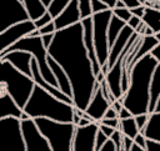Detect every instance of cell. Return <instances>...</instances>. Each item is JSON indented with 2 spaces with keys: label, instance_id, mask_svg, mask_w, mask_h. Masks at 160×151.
I'll list each match as a JSON object with an SVG mask.
<instances>
[{
  "label": "cell",
  "instance_id": "cell-1",
  "mask_svg": "<svg viewBox=\"0 0 160 151\" xmlns=\"http://www.w3.org/2000/svg\"><path fill=\"white\" fill-rule=\"evenodd\" d=\"M48 54L65 70L71 84L74 106L85 110L95 89L100 85L92 71L82 41L81 22L56 30Z\"/></svg>",
  "mask_w": 160,
  "mask_h": 151
},
{
  "label": "cell",
  "instance_id": "cell-2",
  "mask_svg": "<svg viewBox=\"0 0 160 151\" xmlns=\"http://www.w3.org/2000/svg\"><path fill=\"white\" fill-rule=\"evenodd\" d=\"M156 64L158 60L149 52L140 57L130 70L128 90L118 100L122 102L132 116L139 114H149L150 82Z\"/></svg>",
  "mask_w": 160,
  "mask_h": 151
},
{
  "label": "cell",
  "instance_id": "cell-3",
  "mask_svg": "<svg viewBox=\"0 0 160 151\" xmlns=\"http://www.w3.org/2000/svg\"><path fill=\"white\" fill-rule=\"evenodd\" d=\"M22 111L32 119L48 117L58 121L72 122L74 105L55 97L52 94L35 84Z\"/></svg>",
  "mask_w": 160,
  "mask_h": 151
},
{
  "label": "cell",
  "instance_id": "cell-4",
  "mask_svg": "<svg viewBox=\"0 0 160 151\" xmlns=\"http://www.w3.org/2000/svg\"><path fill=\"white\" fill-rule=\"evenodd\" d=\"M0 82L6 86V92L22 110L35 86L32 77L18 70L8 60L0 59Z\"/></svg>",
  "mask_w": 160,
  "mask_h": 151
},
{
  "label": "cell",
  "instance_id": "cell-5",
  "mask_svg": "<svg viewBox=\"0 0 160 151\" xmlns=\"http://www.w3.org/2000/svg\"><path fill=\"white\" fill-rule=\"evenodd\" d=\"M39 130L48 140L52 151H71V142L75 131L74 122L58 121L48 117L34 119Z\"/></svg>",
  "mask_w": 160,
  "mask_h": 151
},
{
  "label": "cell",
  "instance_id": "cell-6",
  "mask_svg": "<svg viewBox=\"0 0 160 151\" xmlns=\"http://www.w3.org/2000/svg\"><path fill=\"white\" fill-rule=\"evenodd\" d=\"M11 50H25V51H29L32 57L36 60L38 62V66H39V70H40V74L42 75V77L51 85L58 86V82H56V79L48 64V49L44 46L42 44V40H41V36L40 35H36V36H32V35H26L24 37H21L20 40H18L15 44H12L11 46H9L5 51H2L0 54L4 55Z\"/></svg>",
  "mask_w": 160,
  "mask_h": 151
},
{
  "label": "cell",
  "instance_id": "cell-7",
  "mask_svg": "<svg viewBox=\"0 0 160 151\" xmlns=\"http://www.w3.org/2000/svg\"><path fill=\"white\" fill-rule=\"evenodd\" d=\"M112 15L111 9H106L91 15L92 20V39L98 61L100 66L106 64L109 56V40H108V26Z\"/></svg>",
  "mask_w": 160,
  "mask_h": 151
},
{
  "label": "cell",
  "instance_id": "cell-8",
  "mask_svg": "<svg viewBox=\"0 0 160 151\" xmlns=\"http://www.w3.org/2000/svg\"><path fill=\"white\" fill-rule=\"evenodd\" d=\"M0 151H26L19 117L0 119Z\"/></svg>",
  "mask_w": 160,
  "mask_h": 151
},
{
  "label": "cell",
  "instance_id": "cell-9",
  "mask_svg": "<svg viewBox=\"0 0 160 151\" xmlns=\"http://www.w3.org/2000/svg\"><path fill=\"white\" fill-rule=\"evenodd\" d=\"M21 132L26 151H52L32 117L21 120Z\"/></svg>",
  "mask_w": 160,
  "mask_h": 151
},
{
  "label": "cell",
  "instance_id": "cell-10",
  "mask_svg": "<svg viewBox=\"0 0 160 151\" xmlns=\"http://www.w3.org/2000/svg\"><path fill=\"white\" fill-rule=\"evenodd\" d=\"M28 19L30 17L21 0H0V32Z\"/></svg>",
  "mask_w": 160,
  "mask_h": 151
},
{
  "label": "cell",
  "instance_id": "cell-11",
  "mask_svg": "<svg viewBox=\"0 0 160 151\" xmlns=\"http://www.w3.org/2000/svg\"><path fill=\"white\" fill-rule=\"evenodd\" d=\"M99 122L92 121L85 126H75L71 151H95V137Z\"/></svg>",
  "mask_w": 160,
  "mask_h": 151
},
{
  "label": "cell",
  "instance_id": "cell-12",
  "mask_svg": "<svg viewBox=\"0 0 160 151\" xmlns=\"http://www.w3.org/2000/svg\"><path fill=\"white\" fill-rule=\"evenodd\" d=\"M35 29L36 27H35L34 21L31 19H28V20L16 22L6 27L5 30H2L0 32V54L5 51L9 46L15 44L18 40H20L21 37L30 35Z\"/></svg>",
  "mask_w": 160,
  "mask_h": 151
},
{
  "label": "cell",
  "instance_id": "cell-13",
  "mask_svg": "<svg viewBox=\"0 0 160 151\" xmlns=\"http://www.w3.org/2000/svg\"><path fill=\"white\" fill-rule=\"evenodd\" d=\"M110 106V102L104 97L102 92H101V89H100V85L95 89L86 109L84 110L86 115H89L92 121H96L99 122L104 115H105V111L108 110V107Z\"/></svg>",
  "mask_w": 160,
  "mask_h": 151
},
{
  "label": "cell",
  "instance_id": "cell-14",
  "mask_svg": "<svg viewBox=\"0 0 160 151\" xmlns=\"http://www.w3.org/2000/svg\"><path fill=\"white\" fill-rule=\"evenodd\" d=\"M134 34V30L129 26V25H125L121 31L119 32V35L116 36L115 41L112 42V45L109 47V56H108V61H106V67L108 70L114 65V62L118 60V57L120 56V54L122 52V50L125 49L130 36Z\"/></svg>",
  "mask_w": 160,
  "mask_h": 151
},
{
  "label": "cell",
  "instance_id": "cell-15",
  "mask_svg": "<svg viewBox=\"0 0 160 151\" xmlns=\"http://www.w3.org/2000/svg\"><path fill=\"white\" fill-rule=\"evenodd\" d=\"M0 59L8 60L12 66L31 77V59L32 55L25 50H11L0 56Z\"/></svg>",
  "mask_w": 160,
  "mask_h": 151
},
{
  "label": "cell",
  "instance_id": "cell-16",
  "mask_svg": "<svg viewBox=\"0 0 160 151\" xmlns=\"http://www.w3.org/2000/svg\"><path fill=\"white\" fill-rule=\"evenodd\" d=\"M80 20H81V16H80L78 0H71L68 4V6L56 17H54L52 21L55 24V29L60 30V29H64V27L70 26L72 24H76Z\"/></svg>",
  "mask_w": 160,
  "mask_h": 151
},
{
  "label": "cell",
  "instance_id": "cell-17",
  "mask_svg": "<svg viewBox=\"0 0 160 151\" xmlns=\"http://www.w3.org/2000/svg\"><path fill=\"white\" fill-rule=\"evenodd\" d=\"M48 64L56 79V82H58V86L59 89L65 94L68 95L69 97L72 99V90H71V84H70V80L68 77V74L65 72V70L48 54Z\"/></svg>",
  "mask_w": 160,
  "mask_h": 151
},
{
  "label": "cell",
  "instance_id": "cell-18",
  "mask_svg": "<svg viewBox=\"0 0 160 151\" xmlns=\"http://www.w3.org/2000/svg\"><path fill=\"white\" fill-rule=\"evenodd\" d=\"M21 114L22 110L19 107V105L15 102L9 92H5L0 96V119L6 116H15L20 119Z\"/></svg>",
  "mask_w": 160,
  "mask_h": 151
},
{
  "label": "cell",
  "instance_id": "cell-19",
  "mask_svg": "<svg viewBox=\"0 0 160 151\" xmlns=\"http://www.w3.org/2000/svg\"><path fill=\"white\" fill-rule=\"evenodd\" d=\"M140 132H142L146 139L160 141V111H152L149 114L148 122Z\"/></svg>",
  "mask_w": 160,
  "mask_h": 151
},
{
  "label": "cell",
  "instance_id": "cell-20",
  "mask_svg": "<svg viewBox=\"0 0 160 151\" xmlns=\"http://www.w3.org/2000/svg\"><path fill=\"white\" fill-rule=\"evenodd\" d=\"M160 97V61H158L150 82V102H149V114L155 110V105Z\"/></svg>",
  "mask_w": 160,
  "mask_h": 151
},
{
  "label": "cell",
  "instance_id": "cell-21",
  "mask_svg": "<svg viewBox=\"0 0 160 151\" xmlns=\"http://www.w3.org/2000/svg\"><path fill=\"white\" fill-rule=\"evenodd\" d=\"M141 20L155 32L160 31V10L151 7V6H145V12L141 17Z\"/></svg>",
  "mask_w": 160,
  "mask_h": 151
},
{
  "label": "cell",
  "instance_id": "cell-22",
  "mask_svg": "<svg viewBox=\"0 0 160 151\" xmlns=\"http://www.w3.org/2000/svg\"><path fill=\"white\" fill-rule=\"evenodd\" d=\"M21 1H22L24 6L26 9V12L31 20L40 17L46 11V6L42 4L41 0H21Z\"/></svg>",
  "mask_w": 160,
  "mask_h": 151
},
{
  "label": "cell",
  "instance_id": "cell-23",
  "mask_svg": "<svg viewBox=\"0 0 160 151\" xmlns=\"http://www.w3.org/2000/svg\"><path fill=\"white\" fill-rule=\"evenodd\" d=\"M126 25V22L124 20H121L120 17H118L116 15H111L110 21H109V26H108V40H109V47L112 45V42L115 41L116 36L119 35V32L121 31V29Z\"/></svg>",
  "mask_w": 160,
  "mask_h": 151
},
{
  "label": "cell",
  "instance_id": "cell-24",
  "mask_svg": "<svg viewBox=\"0 0 160 151\" xmlns=\"http://www.w3.org/2000/svg\"><path fill=\"white\" fill-rule=\"evenodd\" d=\"M120 122H119V130L122 132V135L125 136H129L130 139H134L136 136V134L139 132V129L136 126V122H135V117L134 116H130V117H126V119H119Z\"/></svg>",
  "mask_w": 160,
  "mask_h": 151
},
{
  "label": "cell",
  "instance_id": "cell-25",
  "mask_svg": "<svg viewBox=\"0 0 160 151\" xmlns=\"http://www.w3.org/2000/svg\"><path fill=\"white\" fill-rule=\"evenodd\" d=\"M70 1L71 0H51L50 4L46 6V11L52 16V20H54V17H56L68 6Z\"/></svg>",
  "mask_w": 160,
  "mask_h": 151
},
{
  "label": "cell",
  "instance_id": "cell-26",
  "mask_svg": "<svg viewBox=\"0 0 160 151\" xmlns=\"http://www.w3.org/2000/svg\"><path fill=\"white\" fill-rule=\"evenodd\" d=\"M78 4H79V10H80L81 19L92 15V11H91V0H78Z\"/></svg>",
  "mask_w": 160,
  "mask_h": 151
},
{
  "label": "cell",
  "instance_id": "cell-27",
  "mask_svg": "<svg viewBox=\"0 0 160 151\" xmlns=\"http://www.w3.org/2000/svg\"><path fill=\"white\" fill-rule=\"evenodd\" d=\"M112 10V14L114 15H116L118 17H120L121 20H124L125 22L131 17V11H130V9L129 7H126V6H121V7H112L111 9Z\"/></svg>",
  "mask_w": 160,
  "mask_h": 151
},
{
  "label": "cell",
  "instance_id": "cell-28",
  "mask_svg": "<svg viewBox=\"0 0 160 151\" xmlns=\"http://www.w3.org/2000/svg\"><path fill=\"white\" fill-rule=\"evenodd\" d=\"M32 21H34V24H35V27H36V29H39V27H41V26L46 25L48 22L52 21V16H51L48 11H45L40 17H38V19H35V20H32Z\"/></svg>",
  "mask_w": 160,
  "mask_h": 151
},
{
  "label": "cell",
  "instance_id": "cell-29",
  "mask_svg": "<svg viewBox=\"0 0 160 151\" xmlns=\"http://www.w3.org/2000/svg\"><path fill=\"white\" fill-rule=\"evenodd\" d=\"M110 139L114 141V144L116 146V151H120L121 150V142H122V132L119 129H115L114 132L111 134Z\"/></svg>",
  "mask_w": 160,
  "mask_h": 151
},
{
  "label": "cell",
  "instance_id": "cell-30",
  "mask_svg": "<svg viewBox=\"0 0 160 151\" xmlns=\"http://www.w3.org/2000/svg\"><path fill=\"white\" fill-rule=\"evenodd\" d=\"M135 122H136V126L139 129V131H142L146 122H148V119H149V114H139V115H135Z\"/></svg>",
  "mask_w": 160,
  "mask_h": 151
},
{
  "label": "cell",
  "instance_id": "cell-31",
  "mask_svg": "<svg viewBox=\"0 0 160 151\" xmlns=\"http://www.w3.org/2000/svg\"><path fill=\"white\" fill-rule=\"evenodd\" d=\"M106 9H110V7L102 0H91V11H92V14L102 11V10H106Z\"/></svg>",
  "mask_w": 160,
  "mask_h": 151
},
{
  "label": "cell",
  "instance_id": "cell-32",
  "mask_svg": "<svg viewBox=\"0 0 160 151\" xmlns=\"http://www.w3.org/2000/svg\"><path fill=\"white\" fill-rule=\"evenodd\" d=\"M106 140H108V136H106L102 131L98 130L96 137H95V151H100V147L102 146V144H104Z\"/></svg>",
  "mask_w": 160,
  "mask_h": 151
},
{
  "label": "cell",
  "instance_id": "cell-33",
  "mask_svg": "<svg viewBox=\"0 0 160 151\" xmlns=\"http://www.w3.org/2000/svg\"><path fill=\"white\" fill-rule=\"evenodd\" d=\"M38 31H39V34H40V35L50 34V32H55V31H56V29H55V24H54V21H50V22H48L46 25H44V26L39 27V29H38Z\"/></svg>",
  "mask_w": 160,
  "mask_h": 151
},
{
  "label": "cell",
  "instance_id": "cell-34",
  "mask_svg": "<svg viewBox=\"0 0 160 151\" xmlns=\"http://www.w3.org/2000/svg\"><path fill=\"white\" fill-rule=\"evenodd\" d=\"M99 122H100V124H104V125H108V126H110V127H112V129H118L120 120H119V117H112V119L102 117Z\"/></svg>",
  "mask_w": 160,
  "mask_h": 151
},
{
  "label": "cell",
  "instance_id": "cell-35",
  "mask_svg": "<svg viewBox=\"0 0 160 151\" xmlns=\"http://www.w3.org/2000/svg\"><path fill=\"white\" fill-rule=\"evenodd\" d=\"M146 151H160V141L146 139Z\"/></svg>",
  "mask_w": 160,
  "mask_h": 151
},
{
  "label": "cell",
  "instance_id": "cell-36",
  "mask_svg": "<svg viewBox=\"0 0 160 151\" xmlns=\"http://www.w3.org/2000/svg\"><path fill=\"white\" fill-rule=\"evenodd\" d=\"M132 140H134V142H136L138 145H140V146L146 151V137H145V135H144L142 132L139 131V132L136 134V136H135Z\"/></svg>",
  "mask_w": 160,
  "mask_h": 151
},
{
  "label": "cell",
  "instance_id": "cell-37",
  "mask_svg": "<svg viewBox=\"0 0 160 151\" xmlns=\"http://www.w3.org/2000/svg\"><path fill=\"white\" fill-rule=\"evenodd\" d=\"M142 20H141V17H139V16H135V15H131V17L126 21V25H129L134 31L136 30V27L140 25V22H141Z\"/></svg>",
  "mask_w": 160,
  "mask_h": 151
},
{
  "label": "cell",
  "instance_id": "cell-38",
  "mask_svg": "<svg viewBox=\"0 0 160 151\" xmlns=\"http://www.w3.org/2000/svg\"><path fill=\"white\" fill-rule=\"evenodd\" d=\"M100 151H116V146H115L114 141L110 137H108V140L100 147Z\"/></svg>",
  "mask_w": 160,
  "mask_h": 151
},
{
  "label": "cell",
  "instance_id": "cell-39",
  "mask_svg": "<svg viewBox=\"0 0 160 151\" xmlns=\"http://www.w3.org/2000/svg\"><path fill=\"white\" fill-rule=\"evenodd\" d=\"M132 142H134V140H132V139H130L129 136H125V135H122L121 150H124V151H130V147H131Z\"/></svg>",
  "mask_w": 160,
  "mask_h": 151
},
{
  "label": "cell",
  "instance_id": "cell-40",
  "mask_svg": "<svg viewBox=\"0 0 160 151\" xmlns=\"http://www.w3.org/2000/svg\"><path fill=\"white\" fill-rule=\"evenodd\" d=\"M131 14L135 15V16H139V17H142L144 12H145V5H139V6H135V7H131L130 9Z\"/></svg>",
  "mask_w": 160,
  "mask_h": 151
},
{
  "label": "cell",
  "instance_id": "cell-41",
  "mask_svg": "<svg viewBox=\"0 0 160 151\" xmlns=\"http://www.w3.org/2000/svg\"><path fill=\"white\" fill-rule=\"evenodd\" d=\"M54 34H55V32L40 35V36H41V40H42V44H44V46H45L46 49L50 46V44H51V41H52V37H54Z\"/></svg>",
  "mask_w": 160,
  "mask_h": 151
},
{
  "label": "cell",
  "instance_id": "cell-42",
  "mask_svg": "<svg viewBox=\"0 0 160 151\" xmlns=\"http://www.w3.org/2000/svg\"><path fill=\"white\" fill-rule=\"evenodd\" d=\"M99 130L102 131L108 137H110L115 129H112V127H110V126H108V125H104V124H100V122H99Z\"/></svg>",
  "mask_w": 160,
  "mask_h": 151
},
{
  "label": "cell",
  "instance_id": "cell-43",
  "mask_svg": "<svg viewBox=\"0 0 160 151\" xmlns=\"http://www.w3.org/2000/svg\"><path fill=\"white\" fill-rule=\"evenodd\" d=\"M130 116H132V114H131L125 106H122L121 110L118 112V117H119V119H126V117H130Z\"/></svg>",
  "mask_w": 160,
  "mask_h": 151
},
{
  "label": "cell",
  "instance_id": "cell-44",
  "mask_svg": "<svg viewBox=\"0 0 160 151\" xmlns=\"http://www.w3.org/2000/svg\"><path fill=\"white\" fill-rule=\"evenodd\" d=\"M150 54H151V56H154L158 61H160V42H158V44L151 49Z\"/></svg>",
  "mask_w": 160,
  "mask_h": 151
},
{
  "label": "cell",
  "instance_id": "cell-45",
  "mask_svg": "<svg viewBox=\"0 0 160 151\" xmlns=\"http://www.w3.org/2000/svg\"><path fill=\"white\" fill-rule=\"evenodd\" d=\"M121 1H122L124 5H125L126 7H129V9L141 5V1H140V0H121Z\"/></svg>",
  "mask_w": 160,
  "mask_h": 151
},
{
  "label": "cell",
  "instance_id": "cell-46",
  "mask_svg": "<svg viewBox=\"0 0 160 151\" xmlns=\"http://www.w3.org/2000/svg\"><path fill=\"white\" fill-rule=\"evenodd\" d=\"M104 117H108V119H112V117H118V112L115 111V109L110 105L109 107H108V110L105 111V115H104Z\"/></svg>",
  "mask_w": 160,
  "mask_h": 151
},
{
  "label": "cell",
  "instance_id": "cell-47",
  "mask_svg": "<svg viewBox=\"0 0 160 151\" xmlns=\"http://www.w3.org/2000/svg\"><path fill=\"white\" fill-rule=\"evenodd\" d=\"M130 151H145L140 145H138L136 142H132L131 147H130Z\"/></svg>",
  "mask_w": 160,
  "mask_h": 151
},
{
  "label": "cell",
  "instance_id": "cell-48",
  "mask_svg": "<svg viewBox=\"0 0 160 151\" xmlns=\"http://www.w3.org/2000/svg\"><path fill=\"white\" fill-rule=\"evenodd\" d=\"M102 1H104L105 4H108L110 9H112V7L115 6V2H116V0H102Z\"/></svg>",
  "mask_w": 160,
  "mask_h": 151
},
{
  "label": "cell",
  "instance_id": "cell-49",
  "mask_svg": "<svg viewBox=\"0 0 160 151\" xmlns=\"http://www.w3.org/2000/svg\"><path fill=\"white\" fill-rule=\"evenodd\" d=\"M144 35H154V31L146 25V29H145V34H144Z\"/></svg>",
  "mask_w": 160,
  "mask_h": 151
},
{
  "label": "cell",
  "instance_id": "cell-50",
  "mask_svg": "<svg viewBox=\"0 0 160 151\" xmlns=\"http://www.w3.org/2000/svg\"><path fill=\"white\" fill-rule=\"evenodd\" d=\"M154 111H160V97H159V100H158V102L155 105V110Z\"/></svg>",
  "mask_w": 160,
  "mask_h": 151
},
{
  "label": "cell",
  "instance_id": "cell-51",
  "mask_svg": "<svg viewBox=\"0 0 160 151\" xmlns=\"http://www.w3.org/2000/svg\"><path fill=\"white\" fill-rule=\"evenodd\" d=\"M154 35H155V37H156V39L159 40V42H160V31H158V32H155Z\"/></svg>",
  "mask_w": 160,
  "mask_h": 151
},
{
  "label": "cell",
  "instance_id": "cell-52",
  "mask_svg": "<svg viewBox=\"0 0 160 151\" xmlns=\"http://www.w3.org/2000/svg\"><path fill=\"white\" fill-rule=\"evenodd\" d=\"M41 1H42V4H44L45 6H48V5L50 4V1H51V0H41Z\"/></svg>",
  "mask_w": 160,
  "mask_h": 151
}]
</instances>
